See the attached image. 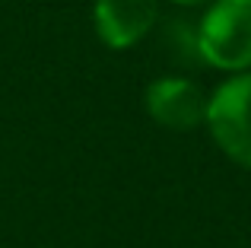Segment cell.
Here are the masks:
<instances>
[{"label":"cell","instance_id":"1","mask_svg":"<svg viewBox=\"0 0 251 248\" xmlns=\"http://www.w3.org/2000/svg\"><path fill=\"white\" fill-rule=\"evenodd\" d=\"M197 54L226 74L251 70V0H213L197 25Z\"/></svg>","mask_w":251,"mask_h":248},{"label":"cell","instance_id":"2","mask_svg":"<svg viewBox=\"0 0 251 248\" xmlns=\"http://www.w3.org/2000/svg\"><path fill=\"white\" fill-rule=\"evenodd\" d=\"M203 124L229 159L251 169V70L235 74L210 96Z\"/></svg>","mask_w":251,"mask_h":248},{"label":"cell","instance_id":"3","mask_svg":"<svg viewBox=\"0 0 251 248\" xmlns=\"http://www.w3.org/2000/svg\"><path fill=\"white\" fill-rule=\"evenodd\" d=\"M207 102L210 96L184 76H159L147 86L143 105L147 115L159 127L169 130H194L197 124L207 121Z\"/></svg>","mask_w":251,"mask_h":248},{"label":"cell","instance_id":"4","mask_svg":"<svg viewBox=\"0 0 251 248\" xmlns=\"http://www.w3.org/2000/svg\"><path fill=\"white\" fill-rule=\"evenodd\" d=\"M156 19H159V0H96L92 6L96 35L111 51L134 48L140 38H147Z\"/></svg>","mask_w":251,"mask_h":248},{"label":"cell","instance_id":"5","mask_svg":"<svg viewBox=\"0 0 251 248\" xmlns=\"http://www.w3.org/2000/svg\"><path fill=\"white\" fill-rule=\"evenodd\" d=\"M172 3H181V6H201V3H213V0H172Z\"/></svg>","mask_w":251,"mask_h":248}]
</instances>
